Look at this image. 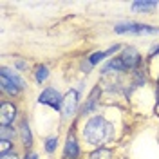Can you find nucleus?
I'll return each instance as SVG.
<instances>
[{"label":"nucleus","mask_w":159,"mask_h":159,"mask_svg":"<svg viewBox=\"0 0 159 159\" xmlns=\"http://www.w3.org/2000/svg\"><path fill=\"white\" fill-rule=\"evenodd\" d=\"M76 105H78V92L76 90H69L65 96H63V103H61V112L63 116H72L74 110H76Z\"/></svg>","instance_id":"6"},{"label":"nucleus","mask_w":159,"mask_h":159,"mask_svg":"<svg viewBox=\"0 0 159 159\" xmlns=\"http://www.w3.org/2000/svg\"><path fill=\"white\" fill-rule=\"evenodd\" d=\"M118 34H125V33H134V34H157L159 29L152 27V25H143V24H134V22H127V24H119L114 27Z\"/></svg>","instance_id":"3"},{"label":"nucleus","mask_w":159,"mask_h":159,"mask_svg":"<svg viewBox=\"0 0 159 159\" xmlns=\"http://www.w3.org/2000/svg\"><path fill=\"white\" fill-rule=\"evenodd\" d=\"M38 101L43 103V105H49V107H52V109H61L63 98L60 96V92L56 89H45L38 96Z\"/></svg>","instance_id":"4"},{"label":"nucleus","mask_w":159,"mask_h":159,"mask_svg":"<svg viewBox=\"0 0 159 159\" xmlns=\"http://www.w3.org/2000/svg\"><path fill=\"white\" fill-rule=\"evenodd\" d=\"M20 132H22V143L25 147H31L33 145V136H31V130H29V125L24 121L22 127H20Z\"/></svg>","instance_id":"9"},{"label":"nucleus","mask_w":159,"mask_h":159,"mask_svg":"<svg viewBox=\"0 0 159 159\" xmlns=\"http://www.w3.org/2000/svg\"><path fill=\"white\" fill-rule=\"evenodd\" d=\"M2 90L4 92H7L11 96H15V94H18L20 90L24 89V81L20 76H16L13 70H9L7 67H4L2 69Z\"/></svg>","instance_id":"2"},{"label":"nucleus","mask_w":159,"mask_h":159,"mask_svg":"<svg viewBox=\"0 0 159 159\" xmlns=\"http://www.w3.org/2000/svg\"><path fill=\"white\" fill-rule=\"evenodd\" d=\"M83 136H85V139L89 141L90 145L101 147V145L112 136V125L107 123L103 118L94 116L92 119L87 121V125H85V129H83Z\"/></svg>","instance_id":"1"},{"label":"nucleus","mask_w":159,"mask_h":159,"mask_svg":"<svg viewBox=\"0 0 159 159\" xmlns=\"http://www.w3.org/2000/svg\"><path fill=\"white\" fill-rule=\"evenodd\" d=\"M98 94H99V89L98 87H96V89L92 90V94H90V98H89V103H87V105H85V112H90V110H94V107H96V101H98Z\"/></svg>","instance_id":"13"},{"label":"nucleus","mask_w":159,"mask_h":159,"mask_svg":"<svg viewBox=\"0 0 159 159\" xmlns=\"http://www.w3.org/2000/svg\"><path fill=\"white\" fill-rule=\"evenodd\" d=\"M56 143H58V139L56 138H49L47 139V141H45V150H47V152H54V148H56Z\"/></svg>","instance_id":"17"},{"label":"nucleus","mask_w":159,"mask_h":159,"mask_svg":"<svg viewBox=\"0 0 159 159\" xmlns=\"http://www.w3.org/2000/svg\"><path fill=\"white\" fill-rule=\"evenodd\" d=\"M157 7V2H134L132 9L134 11H152Z\"/></svg>","instance_id":"11"},{"label":"nucleus","mask_w":159,"mask_h":159,"mask_svg":"<svg viewBox=\"0 0 159 159\" xmlns=\"http://www.w3.org/2000/svg\"><path fill=\"white\" fill-rule=\"evenodd\" d=\"M9 148H11V141H6V139H0V154H9Z\"/></svg>","instance_id":"18"},{"label":"nucleus","mask_w":159,"mask_h":159,"mask_svg":"<svg viewBox=\"0 0 159 159\" xmlns=\"http://www.w3.org/2000/svg\"><path fill=\"white\" fill-rule=\"evenodd\" d=\"M105 56H107V51H99V52H94V54H92V56L89 58V63H90V65H96V63H98V61H101V60L105 58Z\"/></svg>","instance_id":"16"},{"label":"nucleus","mask_w":159,"mask_h":159,"mask_svg":"<svg viewBox=\"0 0 159 159\" xmlns=\"http://www.w3.org/2000/svg\"><path fill=\"white\" fill-rule=\"evenodd\" d=\"M119 58H121V61H123L125 69H136V67L139 65V61H141V56H139V52H138L136 49H132V47L125 49V52H123Z\"/></svg>","instance_id":"7"},{"label":"nucleus","mask_w":159,"mask_h":159,"mask_svg":"<svg viewBox=\"0 0 159 159\" xmlns=\"http://www.w3.org/2000/svg\"><path fill=\"white\" fill-rule=\"evenodd\" d=\"M25 159H38V156H36V154H27Z\"/></svg>","instance_id":"20"},{"label":"nucleus","mask_w":159,"mask_h":159,"mask_svg":"<svg viewBox=\"0 0 159 159\" xmlns=\"http://www.w3.org/2000/svg\"><path fill=\"white\" fill-rule=\"evenodd\" d=\"M15 118H16V109H15V105L4 101V103L0 105V125H2V127H11L13 121H15Z\"/></svg>","instance_id":"5"},{"label":"nucleus","mask_w":159,"mask_h":159,"mask_svg":"<svg viewBox=\"0 0 159 159\" xmlns=\"http://www.w3.org/2000/svg\"><path fill=\"white\" fill-rule=\"evenodd\" d=\"M2 159H18V157L15 156V152H9V154H4V156H2Z\"/></svg>","instance_id":"19"},{"label":"nucleus","mask_w":159,"mask_h":159,"mask_svg":"<svg viewBox=\"0 0 159 159\" xmlns=\"http://www.w3.org/2000/svg\"><path fill=\"white\" fill-rule=\"evenodd\" d=\"M80 156V148H78V143L74 136H69L67 138V143H65V157L69 159H76Z\"/></svg>","instance_id":"8"},{"label":"nucleus","mask_w":159,"mask_h":159,"mask_svg":"<svg viewBox=\"0 0 159 159\" xmlns=\"http://www.w3.org/2000/svg\"><path fill=\"white\" fill-rule=\"evenodd\" d=\"M90 159H112V152L109 148H99L90 154Z\"/></svg>","instance_id":"12"},{"label":"nucleus","mask_w":159,"mask_h":159,"mask_svg":"<svg viewBox=\"0 0 159 159\" xmlns=\"http://www.w3.org/2000/svg\"><path fill=\"white\" fill-rule=\"evenodd\" d=\"M47 76H49V70H47V67H45V65H40L38 70H36V81H38V83H42V81H45V80H47Z\"/></svg>","instance_id":"15"},{"label":"nucleus","mask_w":159,"mask_h":159,"mask_svg":"<svg viewBox=\"0 0 159 159\" xmlns=\"http://www.w3.org/2000/svg\"><path fill=\"white\" fill-rule=\"evenodd\" d=\"M15 138V130L11 127H2L0 129V139H6V141H11Z\"/></svg>","instance_id":"14"},{"label":"nucleus","mask_w":159,"mask_h":159,"mask_svg":"<svg viewBox=\"0 0 159 159\" xmlns=\"http://www.w3.org/2000/svg\"><path fill=\"white\" fill-rule=\"evenodd\" d=\"M110 70H125V65H123V61H121V58H114L110 60L109 63L105 65V69H103V72H110Z\"/></svg>","instance_id":"10"}]
</instances>
